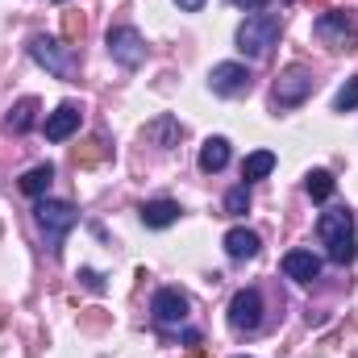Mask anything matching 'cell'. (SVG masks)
Masks as SVG:
<instances>
[{
  "label": "cell",
  "instance_id": "cell-16",
  "mask_svg": "<svg viewBox=\"0 0 358 358\" xmlns=\"http://www.w3.org/2000/svg\"><path fill=\"white\" fill-rule=\"evenodd\" d=\"M38 108H42V104H38L34 96H21V100L13 104V113H8V129H13V134H29L34 121H38Z\"/></svg>",
  "mask_w": 358,
  "mask_h": 358
},
{
  "label": "cell",
  "instance_id": "cell-20",
  "mask_svg": "<svg viewBox=\"0 0 358 358\" xmlns=\"http://www.w3.org/2000/svg\"><path fill=\"white\" fill-rule=\"evenodd\" d=\"M334 187H338V183H334L329 171H308V176H304V192H308L313 200H329Z\"/></svg>",
  "mask_w": 358,
  "mask_h": 358
},
{
  "label": "cell",
  "instance_id": "cell-2",
  "mask_svg": "<svg viewBox=\"0 0 358 358\" xmlns=\"http://www.w3.org/2000/svg\"><path fill=\"white\" fill-rule=\"evenodd\" d=\"M279 29H283L279 13H250V17L238 25V50H242L246 59H263L271 46H275Z\"/></svg>",
  "mask_w": 358,
  "mask_h": 358
},
{
  "label": "cell",
  "instance_id": "cell-19",
  "mask_svg": "<svg viewBox=\"0 0 358 358\" xmlns=\"http://www.w3.org/2000/svg\"><path fill=\"white\" fill-rule=\"evenodd\" d=\"M275 171V155L271 150H255V155H246V163H242V179L250 183V179H267Z\"/></svg>",
  "mask_w": 358,
  "mask_h": 358
},
{
  "label": "cell",
  "instance_id": "cell-21",
  "mask_svg": "<svg viewBox=\"0 0 358 358\" xmlns=\"http://www.w3.org/2000/svg\"><path fill=\"white\" fill-rule=\"evenodd\" d=\"M108 155V146H104V138H88L80 150H76V167H96L100 159Z\"/></svg>",
  "mask_w": 358,
  "mask_h": 358
},
{
  "label": "cell",
  "instance_id": "cell-22",
  "mask_svg": "<svg viewBox=\"0 0 358 358\" xmlns=\"http://www.w3.org/2000/svg\"><path fill=\"white\" fill-rule=\"evenodd\" d=\"M246 208H250V183L229 187V196H225V213H229V217H242Z\"/></svg>",
  "mask_w": 358,
  "mask_h": 358
},
{
  "label": "cell",
  "instance_id": "cell-1",
  "mask_svg": "<svg viewBox=\"0 0 358 358\" xmlns=\"http://www.w3.org/2000/svg\"><path fill=\"white\" fill-rule=\"evenodd\" d=\"M317 234H321V246L329 250V263L350 267L358 259V225H355V213H350V208H329V213H321Z\"/></svg>",
  "mask_w": 358,
  "mask_h": 358
},
{
  "label": "cell",
  "instance_id": "cell-30",
  "mask_svg": "<svg viewBox=\"0 0 358 358\" xmlns=\"http://www.w3.org/2000/svg\"><path fill=\"white\" fill-rule=\"evenodd\" d=\"M0 234H4V225H0Z\"/></svg>",
  "mask_w": 358,
  "mask_h": 358
},
{
  "label": "cell",
  "instance_id": "cell-13",
  "mask_svg": "<svg viewBox=\"0 0 358 358\" xmlns=\"http://www.w3.org/2000/svg\"><path fill=\"white\" fill-rule=\"evenodd\" d=\"M259 250H263V242H259L255 229H229V234H225V255H229L234 263H246V259H255Z\"/></svg>",
  "mask_w": 358,
  "mask_h": 358
},
{
  "label": "cell",
  "instance_id": "cell-18",
  "mask_svg": "<svg viewBox=\"0 0 358 358\" xmlns=\"http://www.w3.org/2000/svg\"><path fill=\"white\" fill-rule=\"evenodd\" d=\"M50 179H55V167H50V163H38V167H29V171L21 176V192L42 200V196H46V187H50Z\"/></svg>",
  "mask_w": 358,
  "mask_h": 358
},
{
  "label": "cell",
  "instance_id": "cell-26",
  "mask_svg": "<svg viewBox=\"0 0 358 358\" xmlns=\"http://www.w3.org/2000/svg\"><path fill=\"white\" fill-rule=\"evenodd\" d=\"M234 4H238V8H246V13H263V4H267V0H234Z\"/></svg>",
  "mask_w": 358,
  "mask_h": 358
},
{
  "label": "cell",
  "instance_id": "cell-14",
  "mask_svg": "<svg viewBox=\"0 0 358 358\" xmlns=\"http://www.w3.org/2000/svg\"><path fill=\"white\" fill-rule=\"evenodd\" d=\"M179 221V204L176 200H146L142 204V225L146 229H167Z\"/></svg>",
  "mask_w": 358,
  "mask_h": 358
},
{
  "label": "cell",
  "instance_id": "cell-27",
  "mask_svg": "<svg viewBox=\"0 0 358 358\" xmlns=\"http://www.w3.org/2000/svg\"><path fill=\"white\" fill-rule=\"evenodd\" d=\"M176 4L183 13H200V8H204V0H176Z\"/></svg>",
  "mask_w": 358,
  "mask_h": 358
},
{
  "label": "cell",
  "instance_id": "cell-6",
  "mask_svg": "<svg viewBox=\"0 0 358 358\" xmlns=\"http://www.w3.org/2000/svg\"><path fill=\"white\" fill-rule=\"evenodd\" d=\"M317 88V80H313V71L304 67V63H292L279 80H275V92H271V100H275V108H296V104H304L308 96Z\"/></svg>",
  "mask_w": 358,
  "mask_h": 358
},
{
  "label": "cell",
  "instance_id": "cell-12",
  "mask_svg": "<svg viewBox=\"0 0 358 358\" xmlns=\"http://www.w3.org/2000/svg\"><path fill=\"white\" fill-rule=\"evenodd\" d=\"M283 275L296 279V283H313L321 275V259L313 250H287L283 255Z\"/></svg>",
  "mask_w": 358,
  "mask_h": 358
},
{
  "label": "cell",
  "instance_id": "cell-8",
  "mask_svg": "<svg viewBox=\"0 0 358 358\" xmlns=\"http://www.w3.org/2000/svg\"><path fill=\"white\" fill-rule=\"evenodd\" d=\"M263 325V292L259 287H242L229 300V329L234 334H255Z\"/></svg>",
  "mask_w": 358,
  "mask_h": 358
},
{
  "label": "cell",
  "instance_id": "cell-9",
  "mask_svg": "<svg viewBox=\"0 0 358 358\" xmlns=\"http://www.w3.org/2000/svg\"><path fill=\"white\" fill-rule=\"evenodd\" d=\"M150 313H155V321L163 329H176V325L187 321V296L179 287H159L155 300H150Z\"/></svg>",
  "mask_w": 358,
  "mask_h": 358
},
{
  "label": "cell",
  "instance_id": "cell-5",
  "mask_svg": "<svg viewBox=\"0 0 358 358\" xmlns=\"http://www.w3.org/2000/svg\"><path fill=\"white\" fill-rule=\"evenodd\" d=\"M29 59H34L38 67H46L50 76H59V80H71V76H76L71 46H63V42H55V38H46V34H34V38H29Z\"/></svg>",
  "mask_w": 358,
  "mask_h": 358
},
{
  "label": "cell",
  "instance_id": "cell-4",
  "mask_svg": "<svg viewBox=\"0 0 358 358\" xmlns=\"http://www.w3.org/2000/svg\"><path fill=\"white\" fill-rule=\"evenodd\" d=\"M313 34H317L329 50H355L358 46V21H355V13H346V8L321 13L317 25H313Z\"/></svg>",
  "mask_w": 358,
  "mask_h": 358
},
{
  "label": "cell",
  "instance_id": "cell-24",
  "mask_svg": "<svg viewBox=\"0 0 358 358\" xmlns=\"http://www.w3.org/2000/svg\"><path fill=\"white\" fill-rule=\"evenodd\" d=\"M84 13H63V42H80L84 38Z\"/></svg>",
  "mask_w": 358,
  "mask_h": 358
},
{
  "label": "cell",
  "instance_id": "cell-28",
  "mask_svg": "<svg viewBox=\"0 0 358 358\" xmlns=\"http://www.w3.org/2000/svg\"><path fill=\"white\" fill-rule=\"evenodd\" d=\"M187 358H208V355H204V350H192V355H187Z\"/></svg>",
  "mask_w": 358,
  "mask_h": 358
},
{
  "label": "cell",
  "instance_id": "cell-10",
  "mask_svg": "<svg viewBox=\"0 0 358 358\" xmlns=\"http://www.w3.org/2000/svg\"><path fill=\"white\" fill-rule=\"evenodd\" d=\"M208 88H213V96H242V92H250L246 63H217L208 71Z\"/></svg>",
  "mask_w": 358,
  "mask_h": 358
},
{
  "label": "cell",
  "instance_id": "cell-23",
  "mask_svg": "<svg viewBox=\"0 0 358 358\" xmlns=\"http://www.w3.org/2000/svg\"><path fill=\"white\" fill-rule=\"evenodd\" d=\"M334 108H338V113H350V108H358V76H355V80H346V84L338 88V96H334Z\"/></svg>",
  "mask_w": 358,
  "mask_h": 358
},
{
  "label": "cell",
  "instance_id": "cell-29",
  "mask_svg": "<svg viewBox=\"0 0 358 358\" xmlns=\"http://www.w3.org/2000/svg\"><path fill=\"white\" fill-rule=\"evenodd\" d=\"M0 329H4V317H0Z\"/></svg>",
  "mask_w": 358,
  "mask_h": 358
},
{
  "label": "cell",
  "instance_id": "cell-17",
  "mask_svg": "<svg viewBox=\"0 0 358 358\" xmlns=\"http://www.w3.org/2000/svg\"><path fill=\"white\" fill-rule=\"evenodd\" d=\"M146 138H150L155 146L171 150V146L179 142V121H176V117H167V113H163L159 121H150V125H146Z\"/></svg>",
  "mask_w": 358,
  "mask_h": 358
},
{
  "label": "cell",
  "instance_id": "cell-3",
  "mask_svg": "<svg viewBox=\"0 0 358 358\" xmlns=\"http://www.w3.org/2000/svg\"><path fill=\"white\" fill-rule=\"evenodd\" d=\"M34 217H38V225H42V234H46V250L50 255H59L63 250V238L76 229V208L67 204V200H38V208H34Z\"/></svg>",
  "mask_w": 358,
  "mask_h": 358
},
{
  "label": "cell",
  "instance_id": "cell-7",
  "mask_svg": "<svg viewBox=\"0 0 358 358\" xmlns=\"http://www.w3.org/2000/svg\"><path fill=\"white\" fill-rule=\"evenodd\" d=\"M108 55H113V63L134 71V67L146 63V42H142V34L134 25H113L108 29Z\"/></svg>",
  "mask_w": 358,
  "mask_h": 358
},
{
  "label": "cell",
  "instance_id": "cell-25",
  "mask_svg": "<svg viewBox=\"0 0 358 358\" xmlns=\"http://www.w3.org/2000/svg\"><path fill=\"white\" fill-rule=\"evenodd\" d=\"M80 283H84L88 292H104V275H100V271H92V267L80 271Z\"/></svg>",
  "mask_w": 358,
  "mask_h": 358
},
{
  "label": "cell",
  "instance_id": "cell-11",
  "mask_svg": "<svg viewBox=\"0 0 358 358\" xmlns=\"http://www.w3.org/2000/svg\"><path fill=\"white\" fill-rule=\"evenodd\" d=\"M80 121H84L80 104H71V100H67V104H59V108L46 117V125H42V129H46V138H50V142H67V138L80 129Z\"/></svg>",
  "mask_w": 358,
  "mask_h": 358
},
{
  "label": "cell",
  "instance_id": "cell-15",
  "mask_svg": "<svg viewBox=\"0 0 358 358\" xmlns=\"http://www.w3.org/2000/svg\"><path fill=\"white\" fill-rule=\"evenodd\" d=\"M225 167H229V142H225V138H208V142L200 146V171L217 176V171H225Z\"/></svg>",
  "mask_w": 358,
  "mask_h": 358
}]
</instances>
